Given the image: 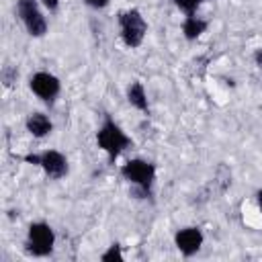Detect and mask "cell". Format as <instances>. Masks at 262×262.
<instances>
[{
    "label": "cell",
    "instance_id": "6da1fadb",
    "mask_svg": "<svg viewBox=\"0 0 262 262\" xmlns=\"http://www.w3.org/2000/svg\"><path fill=\"white\" fill-rule=\"evenodd\" d=\"M96 141H98V145L108 154L111 160H115V158L131 143V139H129V137L121 131V127L115 125L113 121H106V123L100 127L98 135H96Z\"/></svg>",
    "mask_w": 262,
    "mask_h": 262
},
{
    "label": "cell",
    "instance_id": "7a4b0ae2",
    "mask_svg": "<svg viewBox=\"0 0 262 262\" xmlns=\"http://www.w3.org/2000/svg\"><path fill=\"white\" fill-rule=\"evenodd\" d=\"M121 35H123V41L129 45V47H137L141 41H143V35L147 31V25L143 20V16L137 12V10H129V12H123L121 14Z\"/></svg>",
    "mask_w": 262,
    "mask_h": 262
},
{
    "label": "cell",
    "instance_id": "3957f363",
    "mask_svg": "<svg viewBox=\"0 0 262 262\" xmlns=\"http://www.w3.org/2000/svg\"><path fill=\"white\" fill-rule=\"evenodd\" d=\"M18 14H20L27 31L33 37H41L47 31V23H45L43 14L39 12L35 0H18Z\"/></svg>",
    "mask_w": 262,
    "mask_h": 262
},
{
    "label": "cell",
    "instance_id": "277c9868",
    "mask_svg": "<svg viewBox=\"0 0 262 262\" xmlns=\"http://www.w3.org/2000/svg\"><path fill=\"white\" fill-rule=\"evenodd\" d=\"M53 248V231L47 223H33L29 227V250L35 256H47Z\"/></svg>",
    "mask_w": 262,
    "mask_h": 262
},
{
    "label": "cell",
    "instance_id": "5b68a950",
    "mask_svg": "<svg viewBox=\"0 0 262 262\" xmlns=\"http://www.w3.org/2000/svg\"><path fill=\"white\" fill-rule=\"evenodd\" d=\"M123 176L127 178V180H131L133 184H137V186H141L143 190H149V184H151V180H154V164H149V162H143V160H131V162H127L125 166H123Z\"/></svg>",
    "mask_w": 262,
    "mask_h": 262
},
{
    "label": "cell",
    "instance_id": "8992f818",
    "mask_svg": "<svg viewBox=\"0 0 262 262\" xmlns=\"http://www.w3.org/2000/svg\"><path fill=\"white\" fill-rule=\"evenodd\" d=\"M31 90L37 96H41L45 100H51L59 92V82H57L55 76H51L47 72H39V74H35L31 78Z\"/></svg>",
    "mask_w": 262,
    "mask_h": 262
},
{
    "label": "cell",
    "instance_id": "52a82bcc",
    "mask_svg": "<svg viewBox=\"0 0 262 262\" xmlns=\"http://www.w3.org/2000/svg\"><path fill=\"white\" fill-rule=\"evenodd\" d=\"M203 244V233L196 227H186L176 233V246L184 256H192Z\"/></svg>",
    "mask_w": 262,
    "mask_h": 262
},
{
    "label": "cell",
    "instance_id": "ba28073f",
    "mask_svg": "<svg viewBox=\"0 0 262 262\" xmlns=\"http://www.w3.org/2000/svg\"><path fill=\"white\" fill-rule=\"evenodd\" d=\"M41 166L49 178H61L68 172V162L59 151H45L41 156Z\"/></svg>",
    "mask_w": 262,
    "mask_h": 262
},
{
    "label": "cell",
    "instance_id": "9c48e42d",
    "mask_svg": "<svg viewBox=\"0 0 262 262\" xmlns=\"http://www.w3.org/2000/svg\"><path fill=\"white\" fill-rule=\"evenodd\" d=\"M27 129L35 135V137H43L51 131V121L41 115V113H33L29 119H27Z\"/></svg>",
    "mask_w": 262,
    "mask_h": 262
},
{
    "label": "cell",
    "instance_id": "30bf717a",
    "mask_svg": "<svg viewBox=\"0 0 262 262\" xmlns=\"http://www.w3.org/2000/svg\"><path fill=\"white\" fill-rule=\"evenodd\" d=\"M127 96H129V102L133 106H137L139 111H147V98H145V92H143V86L139 82H133L127 90Z\"/></svg>",
    "mask_w": 262,
    "mask_h": 262
},
{
    "label": "cell",
    "instance_id": "8fae6325",
    "mask_svg": "<svg viewBox=\"0 0 262 262\" xmlns=\"http://www.w3.org/2000/svg\"><path fill=\"white\" fill-rule=\"evenodd\" d=\"M205 29H207V23L201 20V18H196V16H188V18L184 20V27H182L186 39H196Z\"/></svg>",
    "mask_w": 262,
    "mask_h": 262
},
{
    "label": "cell",
    "instance_id": "7c38bea8",
    "mask_svg": "<svg viewBox=\"0 0 262 262\" xmlns=\"http://www.w3.org/2000/svg\"><path fill=\"white\" fill-rule=\"evenodd\" d=\"M199 2L201 0H176V4H178V8H182L188 16H192V12L196 10V6H199Z\"/></svg>",
    "mask_w": 262,
    "mask_h": 262
},
{
    "label": "cell",
    "instance_id": "4fadbf2b",
    "mask_svg": "<svg viewBox=\"0 0 262 262\" xmlns=\"http://www.w3.org/2000/svg\"><path fill=\"white\" fill-rule=\"evenodd\" d=\"M111 260H123V256H121V248H119L117 244H113L111 250H108L106 254H102V262H111Z\"/></svg>",
    "mask_w": 262,
    "mask_h": 262
},
{
    "label": "cell",
    "instance_id": "5bb4252c",
    "mask_svg": "<svg viewBox=\"0 0 262 262\" xmlns=\"http://www.w3.org/2000/svg\"><path fill=\"white\" fill-rule=\"evenodd\" d=\"M90 6H94V8H102V6H106V2L108 0H86Z\"/></svg>",
    "mask_w": 262,
    "mask_h": 262
},
{
    "label": "cell",
    "instance_id": "9a60e30c",
    "mask_svg": "<svg viewBox=\"0 0 262 262\" xmlns=\"http://www.w3.org/2000/svg\"><path fill=\"white\" fill-rule=\"evenodd\" d=\"M25 160L31 162V164H41V156H27Z\"/></svg>",
    "mask_w": 262,
    "mask_h": 262
},
{
    "label": "cell",
    "instance_id": "2e32d148",
    "mask_svg": "<svg viewBox=\"0 0 262 262\" xmlns=\"http://www.w3.org/2000/svg\"><path fill=\"white\" fill-rule=\"evenodd\" d=\"M45 2V6L49 8V10H55L57 8V0H43Z\"/></svg>",
    "mask_w": 262,
    "mask_h": 262
},
{
    "label": "cell",
    "instance_id": "e0dca14e",
    "mask_svg": "<svg viewBox=\"0 0 262 262\" xmlns=\"http://www.w3.org/2000/svg\"><path fill=\"white\" fill-rule=\"evenodd\" d=\"M254 57H256V63H258V66H262V49H258Z\"/></svg>",
    "mask_w": 262,
    "mask_h": 262
},
{
    "label": "cell",
    "instance_id": "ac0fdd59",
    "mask_svg": "<svg viewBox=\"0 0 262 262\" xmlns=\"http://www.w3.org/2000/svg\"><path fill=\"white\" fill-rule=\"evenodd\" d=\"M258 203H260V207H262V190L258 192Z\"/></svg>",
    "mask_w": 262,
    "mask_h": 262
}]
</instances>
